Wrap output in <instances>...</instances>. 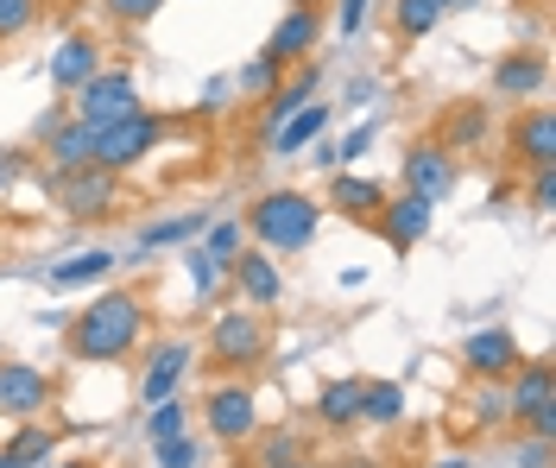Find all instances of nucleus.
<instances>
[{
	"label": "nucleus",
	"mask_w": 556,
	"mask_h": 468,
	"mask_svg": "<svg viewBox=\"0 0 556 468\" xmlns=\"http://www.w3.org/2000/svg\"><path fill=\"white\" fill-rule=\"evenodd\" d=\"M253 468H285L298 463V456H311V437L298 431V425H278V431H253Z\"/></svg>",
	"instance_id": "a878e982"
},
{
	"label": "nucleus",
	"mask_w": 556,
	"mask_h": 468,
	"mask_svg": "<svg viewBox=\"0 0 556 468\" xmlns=\"http://www.w3.org/2000/svg\"><path fill=\"white\" fill-rule=\"evenodd\" d=\"M146 342V298L134 286H102L64 329V355L83 367H114Z\"/></svg>",
	"instance_id": "f257e3e1"
},
{
	"label": "nucleus",
	"mask_w": 556,
	"mask_h": 468,
	"mask_svg": "<svg viewBox=\"0 0 556 468\" xmlns=\"http://www.w3.org/2000/svg\"><path fill=\"white\" fill-rule=\"evenodd\" d=\"M228 279H235V298L253 304V311H273L278 298H285V273H278L273 253H260V248L235 253V260H228Z\"/></svg>",
	"instance_id": "a211bd4d"
},
{
	"label": "nucleus",
	"mask_w": 556,
	"mask_h": 468,
	"mask_svg": "<svg viewBox=\"0 0 556 468\" xmlns=\"http://www.w3.org/2000/svg\"><path fill=\"white\" fill-rule=\"evenodd\" d=\"M506 425H525L531 437L556 431V374L544 355H525L506 374Z\"/></svg>",
	"instance_id": "39448f33"
},
{
	"label": "nucleus",
	"mask_w": 556,
	"mask_h": 468,
	"mask_svg": "<svg viewBox=\"0 0 556 468\" xmlns=\"http://www.w3.org/2000/svg\"><path fill=\"white\" fill-rule=\"evenodd\" d=\"M278 64L273 58H266V51H260V58H253V64H241V76H235V83H241V96H260V102H266V96H273L278 89Z\"/></svg>",
	"instance_id": "72a5a7b5"
},
{
	"label": "nucleus",
	"mask_w": 556,
	"mask_h": 468,
	"mask_svg": "<svg viewBox=\"0 0 556 468\" xmlns=\"http://www.w3.org/2000/svg\"><path fill=\"white\" fill-rule=\"evenodd\" d=\"M26 172H33V159H26V146H0V197H13Z\"/></svg>",
	"instance_id": "58836bf2"
},
{
	"label": "nucleus",
	"mask_w": 556,
	"mask_h": 468,
	"mask_svg": "<svg viewBox=\"0 0 556 468\" xmlns=\"http://www.w3.org/2000/svg\"><path fill=\"white\" fill-rule=\"evenodd\" d=\"M184 431H190V405H184V399L146 405V443H165V437H184Z\"/></svg>",
	"instance_id": "7c9ffc66"
},
{
	"label": "nucleus",
	"mask_w": 556,
	"mask_h": 468,
	"mask_svg": "<svg viewBox=\"0 0 556 468\" xmlns=\"http://www.w3.org/2000/svg\"><path fill=\"white\" fill-rule=\"evenodd\" d=\"M51 399H58V380L33 367V361H0V412L7 418H45L51 412Z\"/></svg>",
	"instance_id": "f8f14e48"
},
{
	"label": "nucleus",
	"mask_w": 556,
	"mask_h": 468,
	"mask_svg": "<svg viewBox=\"0 0 556 468\" xmlns=\"http://www.w3.org/2000/svg\"><path fill=\"white\" fill-rule=\"evenodd\" d=\"M241 222H208L203 228V253L208 260H222V266H228V260H235V253H241Z\"/></svg>",
	"instance_id": "f704fd0d"
},
{
	"label": "nucleus",
	"mask_w": 556,
	"mask_h": 468,
	"mask_svg": "<svg viewBox=\"0 0 556 468\" xmlns=\"http://www.w3.org/2000/svg\"><path fill=\"white\" fill-rule=\"evenodd\" d=\"M7 443H13V450H20V456H26L33 468H45L51 456H58V431H45L38 418H26V431H13Z\"/></svg>",
	"instance_id": "473e14b6"
},
{
	"label": "nucleus",
	"mask_w": 556,
	"mask_h": 468,
	"mask_svg": "<svg viewBox=\"0 0 556 468\" xmlns=\"http://www.w3.org/2000/svg\"><path fill=\"white\" fill-rule=\"evenodd\" d=\"M342 468H380V463H342Z\"/></svg>",
	"instance_id": "3c124183"
},
{
	"label": "nucleus",
	"mask_w": 556,
	"mask_h": 468,
	"mask_svg": "<svg viewBox=\"0 0 556 468\" xmlns=\"http://www.w3.org/2000/svg\"><path fill=\"white\" fill-rule=\"evenodd\" d=\"M367 13H374V0H336V33L354 38L361 26H367Z\"/></svg>",
	"instance_id": "ea45409f"
},
{
	"label": "nucleus",
	"mask_w": 556,
	"mask_h": 468,
	"mask_svg": "<svg viewBox=\"0 0 556 468\" xmlns=\"http://www.w3.org/2000/svg\"><path fill=\"white\" fill-rule=\"evenodd\" d=\"M392 197L380 178H367V172H329V184H323V210H336L342 222H367L374 228V216H380V203Z\"/></svg>",
	"instance_id": "f3484780"
},
{
	"label": "nucleus",
	"mask_w": 556,
	"mask_h": 468,
	"mask_svg": "<svg viewBox=\"0 0 556 468\" xmlns=\"http://www.w3.org/2000/svg\"><path fill=\"white\" fill-rule=\"evenodd\" d=\"M493 102H538L551 89V58L544 51H506L493 58Z\"/></svg>",
	"instance_id": "dca6fc26"
},
{
	"label": "nucleus",
	"mask_w": 556,
	"mask_h": 468,
	"mask_svg": "<svg viewBox=\"0 0 556 468\" xmlns=\"http://www.w3.org/2000/svg\"><path fill=\"white\" fill-rule=\"evenodd\" d=\"M399 184H405L412 197L443 203V197H455V184H462V159H455L437 134H430V140H412L405 146V159H399Z\"/></svg>",
	"instance_id": "1a4fd4ad"
},
{
	"label": "nucleus",
	"mask_w": 556,
	"mask_h": 468,
	"mask_svg": "<svg viewBox=\"0 0 556 468\" xmlns=\"http://www.w3.org/2000/svg\"><path fill=\"white\" fill-rule=\"evenodd\" d=\"M443 13H468V7H481V0H437Z\"/></svg>",
	"instance_id": "49530a36"
},
{
	"label": "nucleus",
	"mask_w": 556,
	"mask_h": 468,
	"mask_svg": "<svg viewBox=\"0 0 556 468\" xmlns=\"http://www.w3.org/2000/svg\"><path fill=\"white\" fill-rule=\"evenodd\" d=\"M506 159L519 165V172H544L556 165V114L544 102H525L513 114V127H506Z\"/></svg>",
	"instance_id": "9b49d317"
},
{
	"label": "nucleus",
	"mask_w": 556,
	"mask_h": 468,
	"mask_svg": "<svg viewBox=\"0 0 556 468\" xmlns=\"http://www.w3.org/2000/svg\"><path fill=\"white\" fill-rule=\"evenodd\" d=\"M172 134V121L152 109H134L121 114V121H108V127H96V165H108V172H134V165H146L152 152H159V140Z\"/></svg>",
	"instance_id": "423d86ee"
},
{
	"label": "nucleus",
	"mask_w": 556,
	"mask_h": 468,
	"mask_svg": "<svg viewBox=\"0 0 556 468\" xmlns=\"http://www.w3.org/2000/svg\"><path fill=\"white\" fill-rule=\"evenodd\" d=\"M165 7H172V0H96V13H102L108 26H127V33L152 26V20H159Z\"/></svg>",
	"instance_id": "c756f323"
},
{
	"label": "nucleus",
	"mask_w": 556,
	"mask_h": 468,
	"mask_svg": "<svg viewBox=\"0 0 556 468\" xmlns=\"http://www.w3.org/2000/svg\"><path fill=\"white\" fill-rule=\"evenodd\" d=\"M291 7H329V0H291Z\"/></svg>",
	"instance_id": "8fccbe9b"
},
{
	"label": "nucleus",
	"mask_w": 556,
	"mask_h": 468,
	"mask_svg": "<svg viewBox=\"0 0 556 468\" xmlns=\"http://www.w3.org/2000/svg\"><path fill=\"white\" fill-rule=\"evenodd\" d=\"M273 355V311H222L215 324H208V367L215 374H228V380H247V374H260Z\"/></svg>",
	"instance_id": "7ed1b4c3"
},
{
	"label": "nucleus",
	"mask_w": 556,
	"mask_h": 468,
	"mask_svg": "<svg viewBox=\"0 0 556 468\" xmlns=\"http://www.w3.org/2000/svg\"><path fill=\"white\" fill-rule=\"evenodd\" d=\"M134 109H139V83H134V71H121V64H102V71L70 96V114H76L83 127H108V121H121V114H134Z\"/></svg>",
	"instance_id": "6e6552de"
},
{
	"label": "nucleus",
	"mask_w": 556,
	"mask_h": 468,
	"mask_svg": "<svg viewBox=\"0 0 556 468\" xmlns=\"http://www.w3.org/2000/svg\"><path fill=\"white\" fill-rule=\"evenodd\" d=\"M0 468H33V463H26V456H20L13 443H0Z\"/></svg>",
	"instance_id": "a18cd8bd"
},
{
	"label": "nucleus",
	"mask_w": 556,
	"mask_h": 468,
	"mask_svg": "<svg viewBox=\"0 0 556 468\" xmlns=\"http://www.w3.org/2000/svg\"><path fill=\"white\" fill-rule=\"evenodd\" d=\"M38 20H45V0H0V45L26 38Z\"/></svg>",
	"instance_id": "2f4dec72"
},
{
	"label": "nucleus",
	"mask_w": 556,
	"mask_h": 468,
	"mask_svg": "<svg viewBox=\"0 0 556 468\" xmlns=\"http://www.w3.org/2000/svg\"><path fill=\"white\" fill-rule=\"evenodd\" d=\"M38 152H45V172H76V165H96V127H83V121L70 114V121L45 146H38Z\"/></svg>",
	"instance_id": "393cba45"
},
{
	"label": "nucleus",
	"mask_w": 556,
	"mask_h": 468,
	"mask_svg": "<svg viewBox=\"0 0 556 468\" xmlns=\"http://www.w3.org/2000/svg\"><path fill=\"white\" fill-rule=\"evenodd\" d=\"M323 33H329V13L323 7H285V20L266 33V58H273L278 71H291V64H304L316 45H323Z\"/></svg>",
	"instance_id": "ddd939ff"
},
{
	"label": "nucleus",
	"mask_w": 556,
	"mask_h": 468,
	"mask_svg": "<svg viewBox=\"0 0 556 468\" xmlns=\"http://www.w3.org/2000/svg\"><path fill=\"white\" fill-rule=\"evenodd\" d=\"M114 266H121V253H114V248H76L70 260H58V266L45 273V286H51V291L108 286V279H114Z\"/></svg>",
	"instance_id": "4be33fe9"
},
{
	"label": "nucleus",
	"mask_w": 556,
	"mask_h": 468,
	"mask_svg": "<svg viewBox=\"0 0 556 468\" xmlns=\"http://www.w3.org/2000/svg\"><path fill=\"white\" fill-rule=\"evenodd\" d=\"M475 425H506V380H475Z\"/></svg>",
	"instance_id": "c9c22d12"
},
{
	"label": "nucleus",
	"mask_w": 556,
	"mask_h": 468,
	"mask_svg": "<svg viewBox=\"0 0 556 468\" xmlns=\"http://www.w3.org/2000/svg\"><path fill=\"white\" fill-rule=\"evenodd\" d=\"M197 367V342L190 336H159L146 361H139V405H159V399H177V387L190 380Z\"/></svg>",
	"instance_id": "9d476101"
},
{
	"label": "nucleus",
	"mask_w": 556,
	"mask_h": 468,
	"mask_svg": "<svg viewBox=\"0 0 556 468\" xmlns=\"http://www.w3.org/2000/svg\"><path fill=\"white\" fill-rule=\"evenodd\" d=\"M102 64L108 58H102V38L96 33H64L58 38V51H51V89H58V96H76Z\"/></svg>",
	"instance_id": "6ab92c4d"
},
{
	"label": "nucleus",
	"mask_w": 556,
	"mask_h": 468,
	"mask_svg": "<svg viewBox=\"0 0 556 468\" xmlns=\"http://www.w3.org/2000/svg\"><path fill=\"white\" fill-rule=\"evenodd\" d=\"M323 197L311 190H291V184H278V190H260V197H247L241 210V228L260 241L266 253H304L323 235Z\"/></svg>",
	"instance_id": "f03ea898"
},
{
	"label": "nucleus",
	"mask_w": 556,
	"mask_h": 468,
	"mask_svg": "<svg viewBox=\"0 0 556 468\" xmlns=\"http://www.w3.org/2000/svg\"><path fill=\"white\" fill-rule=\"evenodd\" d=\"M367 146H374V127H354V134L336 140V159H342V165H361V159H367Z\"/></svg>",
	"instance_id": "79ce46f5"
},
{
	"label": "nucleus",
	"mask_w": 556,
	"mask_h": 468,
	"mask_svg": "<svg viewBox=\"0 0 556 468\" xmlns=\"http://www.w3.org/2000/svg\"><path fill=\"white\" fill-rule=\"evenodd\" d=\"M329 121H336L329 102H304L291 121H278L273 134H266V152H273V159H304V152L329 134Z\"/></svg>",
	"instance_id": "412c9836"
},
{
	"label": "nucleus",
	"mask_w": 556,
	"mask_h": 468,
	"mask_svg": "<svg viewBox=\"0 0 556 468\" xmlns=\"http://www.w3.org/2000/svg\"><path fill=\"white\" fill-rule=\"evenodd\" d=\"M437 140L450 146V152H481V146L493 140V109H486V102H455V109H443Z\"/></svg>",
	"instance_id": "b1692460"
},
{
	"label": "nucleus",
	"mask_w": 556,
	"mask_h": 468,
	"mask_svg": "<svg viewBox=\"0 0 556 468\" xmlns=\"http://www.w3.org/2000/svg\"><path fill=\"white\" fill-rule=\"evenodd\" d=\"M197 456H203V443L184 431V437H165V443H152V463L159 468H197Z\"/></svg>",
	"instance_id": "e433bc0d"
},
{
	"label": "nucleus",
	"mask_w": 556,
	"mask_h": 468,
	"mask_svg": "<svg viewBox=\"0 0 556 468\" xmlns=\"http://www.w3.org/2000/svg\"><path fill=\"white\" fill-rule=\"evenodd\" d=\"M519 361H525V349H519V336H513L506 324L462 336V374H468V380H506Z\"/></svg>",
	"instance_id": "2eb2a0df"
},
{
	"label": "nucleus",
	"mask_w": 556,
	"mask_h": 468,
	"mask_svg": "<svg viewBox=\"0 0 556 468\" xmlns=\"http://www.w3.org/2000/svg\"><path fill=\"white\" fill-rule=\"evenodd\" d=\"M405 418V387L399 380H367L361 387V425H399Z\"/></svg>",
	"instance_id": "cd10ccee"
},
{
	"label": "nucleus",
	"mask_w": 556,
	"mask_h": 468,
	"mask_svg": "<svg viewBox=\"0 0 556 468\" xmlns=\"http://www.w3.org/2000/svg\"><path fill=\"white\" fill-rule=\"evenodd\" d=\"M437 26H443L437 0H392V33L399 38H430Z\"/></svg>",
	"instance_id": "c85d7f7f"
},
{
	"label": "nucleus",
	"mask_w": 556,
	"mask_h": 468,
	"mask_svg": "<svg viewBox=\"0 0 556 468\" xmlns=\"http://www.w3.org/2000/svg\"><path fill=\"white\" fill-rule=\"evenodd\" d=\"M45 468H96L89 456H64V463H45Z\"/></svg>",
	"instance_id": "de8ad7c7"
},
{
	"label": "nucleus",
	"mask_w": 556,
	"mask_h": 468,
	"mask_svg": "<svg viewBox=\"0 0 556 468\" xmlns=\"http://www.w3.org/2000/svg\"><path fill=\"white\" fill-rule=\"evenodd\" d=\"M361 374H336V380H323L316 387V405H311V418L323 425L329 437H348V431H361Z\"/></svg>",
	"instance_id": "aec40b11"
},
{
	"label": "nucleus",
	"mask_w": 556,
	"mask_h": 468,
	"mask_svg": "<svg viewBox=\"0 0 556 468\" xmlns=\"http://www.w3.org/2000/svg\"><path fill=\"white\" fill-rule=\"evenodd\" d=\"M513 456H519V468H551V437H525Z\"/></svg>",
	"instance_id": "37998d69"
},
{
	"label": "nucleus",
	"mask_w": 556,
	"mask_h": 468,
	"mask_svg": "<svg viewBox=\"0 0 556 468\" xmlns=\"http://www.w3.org/2000/svg\"><path fill=\"white\" fill-rule=\"evenodd\" d=\"M45 197L70 222H108L121 210V172L108 165H76V172H45Z\"/></svg>",
	"instance_id": "20e7f679"
},
{
	"label": "nucleus",
	"mask_w": 556,
	"mask_h": 468,
	"mask_svg": "<svg viewBox=\"0 0 556 468\" xmlns=\"http://www.w3.org/2000/svg\"><path fill=\"white\" fill-rule=\"evenodd\" d=\"M430 222H437V203H430V197H412V190H399V197H386L380 203L374 228H380V241L392 253H412V248H424Z\"/></svg>",
	"instance_id": "4468645a"
},
{
	"label": "nucleus",
	"mask_w": 556,
	"mask_h": 468,
	"mask_svg": "<svg viewBox=\"0 0 556 468\" xmlns=\"http://www.w3.org/2000/svg\"><path fill=\"white\" fill-rule=\"evenodd\" d=\"M228 468H253V463H228Z\"/></svg>",
	"instance_id": "603ef678"
},
{
	"label": "nucleus",
	"mask_w": 556,
	"mask_h": 468,
	"mask_svg": "<svg viewBox=\"0 0 556 468\" xmlns=\"http://www.w3.org/2000/svg\"><path fill=\"white\" fill-rule=\"evenodd\" d=\"M184 266H190V286L203 291V298H208L215 286H222V279H228V266H222V260H208L203 248H190V253H184Z\"/></svg>",
	"instance_id": "4c0bfd02"
},
{
	"label": "nucleus",
	"mask_w": 556,
	"mask_h": 468,
	"mask_svg": "<svg viewBox=\"0 0 556 468\" xmlns=\"http://www.w3.org/2000/svg\"><path fill=\"white\" fill-rule=\"evenodd\" d=\"M197 418H203V431L215 443H228V450H247V437L260 431V393L247 387V380H215L197 405Z\"/></svg>",
	"instance_id": "0eeeda50"
},
{
	"label": "nucleus",
	"mask_w": 556,
	"mask_h": 468,
	"mask_svg": "<svg viewBox=\"0 0 556 468\" xmlns=\"http://www.w3.org/2000/svg\"><path fill=\"white\" fill-rule=\"evenodd\" d=\"M64 121H70V96H64V102H58V109H45V114H38V127H33V140H38V146H45V140H51V134H58V127H64Z\"/></svg>",
	"instance_id": "c03bdc74"
},
{
	"label": "nucleus",
	"mask_w": 556,
	"mask_h": 468,
	"mask_svg": "<svg viewBox=\"0 0 556 468\" xmlns=\"http://www.w3.org/2000/svg\"><path fill=\"white\" fill-rule=\"evenodd\" d=\"M531 210H538V216H551L556 210V165L531 172Z\"/></svg>",
	"instance_id": "a19ab883"
},
{
	"label": "nucleus",
	"mask_w": 556,
	"mask_h": 468,
	"mask_svg": "<svg viewBox=\"0 0 556 468\" xmlns=\"http://www.w3.org/2000/svg\"><path fill=\"white\" fill-rule=\"evenodd\" d=\"M208 228L203 210H190V216H159V222H146L139 228V253H159V248H184V241H197Z\"/></svg>",
	"instance_id": "bb28decb"
},
{
	"label": "nucleus",
	"mask_w": 556,
	"mask_h": 468,
	"mask_svg": "<svg viewBox=\"0 0 556 468\" xmlns=\"http://www.w3.org/2000/svg\"><path fill=\"white\" fill-rule=\"evenodd\" d=\"M285 468H316V463H311V456H298V463H285Z\"/></svg>",
	"instance_id": "09e8293b"
},
{
	"label": "nucleus",
	"mask_w": 556,
	"mask_h": 468,
	"mask_svg": "<svg viewBox=\"0 0 556 468\" xmlns=\"http://www.w3.org/2000/svg\"><path fill=\"white\" fill-rule=\"evenodd\" d=\"M316 89H323V64H316V58L291 64V71L278 76V89L266 96V134H273L278 121H291V114L304 109V102H316Z\"/></svg>",
	"instance_id": "5701e85b"
}]
</instances>
